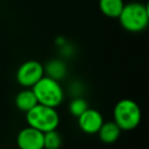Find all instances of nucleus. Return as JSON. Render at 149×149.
<instances>
[{"label":"nucleus","instance_id":"20e7f679","mask_svg":"<svg viewBox=\"0 0 149 149\" xmlns=\"http://www.w3.org/2000/svg\"><path fill=\"white\" fill-rule=\"evenodd\" d=\"M28 126L34 127L43 133L57 129L59 125V114L55 107L37 104L26 113Z\"/></svg>","mask_w":149,"mask_h":149},{"label":"nucleus","instance_id":"9b49d317","mask_svg":"<svg viewBox=\"0 0 149 149\" xmlns=\"http://www.w3.org/2000/svg\"><path fill=\"white\" fill-rule=\"evenodd\" d=\"M123 0H99V8L107 17L118 19L123 9Z\"/></svg>","mask_w":149,"mask_h":149},{"label":"nucleus","instance_id":"4468645a","mask_svg":"<svg viewBox=\"0 0 149 149\" xmlns=\"http://www.w3.org/2000/svg\"><path fill=\"white\" fill-rule=\"evenodd\" d=\"M69 92L72 97H81L83 92H84V84L81 81H72L69 86Z\"/></svg>","mask_w":149,"mask_h":149},{"label":"nucleus","instance_id":"0eeeda50","mask_svg":"<svg viewBox=\"0 0 149 149\" xmlns=\"http://www.w3.org/2000/svg\"><path fill=\"white\" fill-rule=\"evenodd\" d=\"M78 127L79 129L88 135H93V134H98L100 127L102 126L104 121V116L102 114L94 108H87L81 115H79L78 118Z\"/></svg>","mask_w":149,"mask_h":149},{"label":"nucleus","instance_id":"6e6552de","mask_svg":"<svg viewBox=\"0 0 149 149\" xmlns=\"http://www.w3.org/2000/svg\"><path fill=\"white\" fill-rule=\"evenodd\" d=\"M14 102H15L16 108L24 113H27L29 109H31L33 107H35L38 104L37 98L31 87H24L23 90H21L15 95Z\"/></svg>","mask_w":149,"mask_h":149},{"label":"nucleus","instance_id":"f8f14e48","mask_svg":"<svg viewBox=\"0 0 149 149\" xmlns=\"http://www.w3.org/2000/svg\"><path fill=\"white\" fill-rule=\"evenodd\" d=\"M88 108L87 101L83 97H73L69 104V112L72 116L78 118Z\"/></svg>","mask_w":149,"mask_h":149},{"label":"nucleus","instance_id":"f03ea898","mask_svg":"<svg viewBox=\"0 0 149 149\" xmlns=\"http://www.w3.org/2000/svg\"><path fill=\"white\" fill-rule=\"evenodd\" d=\"M118 19L122 28L129 33H140L149 24L147 7L140 2L125 3L123 9Z\"/></svg>","mask_w":149,"mask_h":149},{"label":"nucleus","instance_id":"2eb2a0df","mask_svg":"<svg viewBox=\"0 0 149 149\" xmlns=\"http://www.w3.org/2000/svg\"><path fill=\"white\" fill-rule=\"evenodd\" d=\"M146 7H147V12H148V16H149V0L147 1V3H146Z\"/></svg>","mask_w":149,"mask_h":149},{"label":"nucleus","instance_id":"39448f33","mask_svg":"<svg viewBox=\"0 0 149 149\" xmlns=\"http://www.w3.org/2000/svg\"><path fill=\"white\" fill-rule=\"evenodd\" d=\"M44 76V65L37 61L22 63L16 71V80L22 87H33Z\"/></svg>","mask_w":149,"mask_h":149},{"label":"nucleus","instance_id":"423d86ee","mask_svg":"<svg viewBox=\"0 0 149 149\" xmlns=\"http://www.w3.org/2000/svg\"><path fill=\"white\" fill-rule=\"evenodd\" d=\"M16 144L19 149H44V133L27 126L17 133Z\"/></svg>","mask_w":149,"mask_h":149},{"label":"nucleus","instance_id":"9d476101","mask_svg":"<svg viewBox=\"0 0 149 149\" xmlns=\"http://www.w3.org/2000/svg\"><path fill=\"white\" fill-rule=\"evenodd\" d=\"M68 73V66L63 59L52 58L44 65V74L56 80H62Z\"/></svg>","mask_w":149,"mask_h":149},{"label":"nucleus","instance_id":"ddd939ff","mask_svg":"<svg viewBox=\"0 0 149 149\" xmlns=\"http://www.w3.org/2000/svg\"><path fill=\"white\" fill-rule=\"evenodd\" d=\"M62 143L63 139L57 129L44 133V149H59Z\"/></svg>","mask_w":149,"mask_h":149},{"label":"nucleus","instance_id":"7ed1b4c3","mask_svg":"<svg viewBox=\"0 0 149 149\" xmlns=\"http://www.w3.org/2000/svg\"><path fill=\"white\" fill-rule=\"evenodd\" d=\"M31 88L38 104L56 108L64 100V90L59 84V80L50 78L45 74Z\"/></svg>","mask_w":149,"mask_h":149},{"label":"nucleus","instance_id":"1a4fd4ad","mask_svg":"<svg viewBox=\"0 0 149 149\" xmlns=\"http://www.w3.org/2000/svg\"><path fill=\"white\" fill-rule=\"evenodd\" d=\"M121 132H122L121 128L116 125V122L114 120L113 121H105L98 132V136H99L101 142L111 144V143H114L119 140Z\"/></svg>","mask_w":149,"mask_h":149},{"label":"nucleus","instance_id":"f257e3e1","mask_svg":"<svg viewBox=\"0 0 149 149\" xmlns=\"http://www.w3.org/2000/svg\"><path fill=\"white\" fill-rule=\"evenodd\" d=\"M142 118V112L139 104L132 99L119 100L113 109V120L121 128V130L128 132L135 129Z\"/></svg>","mask_w":149,"mask_h":149}]
</instances>
